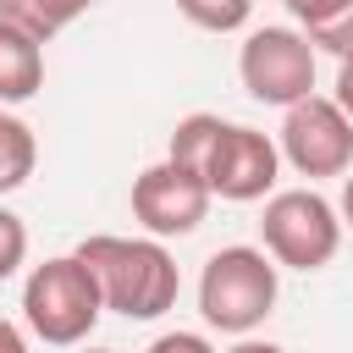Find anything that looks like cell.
Segmentation results:
<instances>
[{
    "label": "cell",
    "instance_id": "11",
    "mask_svg": "<svg viewBox=\"0 0 353 353\" xmlns=\"http://www.w3.org/2000/svg\"><path fill=\"white\" fill-rule=\"evenodd\" d=\"M88 6H94V0H0V22H11V28H22L28 39L50 44V39H55L66 22H77Z\"/></svg>",
    "mask_w": 353,
    "mask_h": 353
},
{
    "label": "cell",
    "instance_id": "19",
    "mask_svg": "<svg viewBox=\"0 0 353 353\" xmlns=\"http://www.w3.org/2000/svg\"><path fill=\"white\" fill-rule=\"evenodd\" d=\"M342 226H353V165H347V176H342Z\"/></svg>",
    "mask_w": 353,
    "mask_h": 353
},
{
    "label": "cell",
    "instance_id": "21",
    "mask_svg": "<svg viewBox=\"0 0 353 353\" xmlns=\"http://www.w3.org/2000/svg\"><path fill=\"white\" fill-rule=\"evenodd\" d=\"M88 353H110V347H88Z\"/></svg>",
    "mask_w": 353,
    "mask_h": 353
},
{
    "label": "cell",
    "instance_id": "16",
    "mask_svg": "<svg viewBox=\"0 0 353 353\" xmlns=\"http://www.w3.org/2000/svg\"><path fill=\"white\" fill-rule=\"evenodd\" d=\"M149 353H215L199 331H165V336H154L149 342Z\"/></svg>",
    "mask_w": 353,
    "mask_h": 353
},
{
    "label": "cell",
    "instance_id": "12",
    "mask_svg": "<svg viewBox=\"0 0 353 353\" xmlns=\"http://www.w3.org/2000/svg\"><path fill=\"white\" fill-rule=\"evenodd\" d=\"M39 165V138L22 116L0 110V193H17Z\"/></svg>",
    "mask_w": 353,
    "mask_h": 353
},
{
    "label": "cell",
    "instance_id": "9",
    "mask_svg": "<svg viewBox=\"0 0 353 353\" xmlns=\"http://www.w3.org/2000/svg\"><path fill=\"white\" fill-rule=\"evenodd\" d=\"M44 88V44L0 22V105H22Z\"/></svg>",
    "mask_w": 353,
    "mask_h": 353
},
{
    "label": "cell",
    "instance_id": "18",
    "mask_svg": "<svg viewBox=\"0 0 353 353\" xmlns=\"http://www.w3.org/2000/svg\"><path fill=\"white\" fill-rule=\"evenodd\" d=\"M0 353H28V336H22L11 320H0Z\"/></svg>",
    "mask_w": 353,
    "mask_h": 353
},
{
    "label": "cell",
    "instance_id": "13",
    "mask_svg": "<svg viewBox=\"0 0 353 353\" xmlns=\"http://www.w3.org/2000/svg\"><path fill=\"white\" fill-rule=\"evenodd\" d=\"M215 132H221V116H210V110H193V116H182V121H176V132H171V149H165V160L199 176V165H204V154H210V138H215Z\"/></svg>",
    "mask_w": 353,
    "mask_h": 353
},
{
    "label": "cell",
    "instance_id": "3",
    "mask_svg": "<svg viewBox=\"0 0 353 353\" xmlns=\"http://www.w3.org/2000/svg\"><path fill=\"white\" fill-rule=\"evenodd\" d=\"M270 309H276V259L248 243L215 248L199 276V314L226 336H248L254 325H265Z\"/></svg>",
    "mask_w": 353,
    "mask_h": 353
},
{
    "label": "cell",
    "instance_id": "5",
    "mask_svg": "<svg viewBox=\"0 0 353 353\" xmlns=\"http://www.w3.org/2000/svg\"><path fill=\"white\" fill-rule=\"evenodd\" d=\"M243 88L259 105H298L314 94V44L298 28H254L237 55Z\"/></svg>",
    "mask_w": 353,
    "mask_h": 353
},
{
    "label": "cell",
    "instance_id": "10",
    "mask_svg": "<svg viewBox=\"0 0 353 353\" xmlns=\"http://www.w3.org/2000/svg\"><path fill=\"white\" fill-rule=\"evenodd\" d=\"M298 22H303V39L314 50H331L336 61L353 55V0H281Z\"/></svg>",
    "mask_w": 353,
    "mask_h": 353
},
{
    "label": "cell",
    "instance_id": "15",
    "mask_svg": "<svg viewBox=\"0 0 353 353\" xmlns=\"http://www.w3.org/2000/svg\"><path fill=\"white\" fill-rule=\"evenodd\" d=\"M22 259H28V226H22V215H11V210L0 204V281L17 276Z\"/></svg>",
    "mask_w": 353,
    "mask_h": 353
},
{
    "label": "cell",
    "instance_id": "8",
    "mask_svg": "<svg viewBox=\"0 0 353 353\" xmlns=\"http://www.w3.org/2000/svg\"><path fill=\"white\" fill-rule=\"evenodd\" d=\"M132 215L143 221L149 237H188L210 215V188H204V176L160 160V165L138 171V182H132Z\"/></svg>",
    "mask_w": 353,
    "mask_h": 353
},
{
    "label": "cell",
    "instance_id": "14",
    "mask_svg": "<svg viewBox=\"0 0 353 353\" xmlns=\"http://www.w3.org/2000/svg\"><path fill=\"white\" fill-rule=\"evenodd\" d=\"M176 11L204 33H237L254 17V0H176Z\"/></svg>",
    "mask_w": 353,
    "mask_h": 353
},
{
    "label": "cell",
    "instance_id": "2",
    "mask_svg": "<svg viewBox=\"0 0 353 353\" xmlns=\"http://www.w3.org/2000/svg\"><path fill=\"white\" fill-rule=\"evenodd\" d=\"M105 314V298H99V281L88 276V265L77 254H61V259H44L33 265V276L22 281V320L39 342L50 347H77Z\"/></svg>",
    "mask_w": 353,
    "mask_h": 353
},
{
    "label": "cell",
    "instance_id": "4",
    "mask_svg": "<svg viewBox=\"0 0 353 353\" xmlns=\"http://www.w3.org/2000/svg\"><path fill=\"white\" fill-rule=\"evenodd\" d=\"M259 237H265V254L276 265H287V270H320L342 248V215H336V204L325 193L287 188V193L265 199Z\"/></svg>",
    "mask_w": 353,
    "mask_h": 353
},
{
    "label": "cell",
    "instance_id": "7",
    "mask_svg": "<svg viewBox=\"0 0 353 353\" xmlns=\"http://www.w3.org/2000/svg\"><path fill=\"white\" fill-rule=\"evenodd\" d=\"M276 154L309 182L314 176H347V165H353V121L336 110V99L309 94V99L287 105Z\"/></svg>",
    "mask_w": 353,
    "mask_h": 353
},
{
    "label": "cell",
    "instance_id": "1",
    "mask_svg": "<svg viewBox=\"0 0 353 353\" xmlns=\"http://www.w3.org/2000/svg\"><path fill=\"white\" fill-rule=\"evenodd\" d=\"M77 259L99 281L105 309H116L127 320H160L182 292L176 259L165 254L160 237H83Z\"/></svg>",
    "mask_w": 353,
    "mask_h": 353
},
{
    "label": "cell",
    "instance_id": "6",
    "mask_svg": "<svg viewBox=\"0 0 353 353\" xmlns=\"http://www.w3.org/2000/svg\"><path fill=\"white\" fill-rule=\"evenodd\" d=\"M276 171H281V154L276 143L259 132V127H243V121H221V132L210 138V154L199 165L210 199H226V204H254L276 188Z\"/></svg>",
    "mask_w": 353,
    "mask_h": 353
},
{
    "label": "cell",
    "instance_id": "17",
    "mask_svg": "<svg viewBox=\"0 0 353 353\" xmlns=\"http://www.w3.org/2000/svg\"><path fill=\"white\" fill-rule=\"evenodd\" d=\"M336 110L353 121V55H342V66H336Z\"/></svg>",
    "mask_w": 353,
    "mask_h": 353
},
{
    "label": "cell",
    "instance_id": "20",
    "mask_svg": "<svg viewBox=\"0 0 353 353\" xmlns=\"http://www.w3.org/2000/svg\"><path fill=\"white\" fill-rule=\"evenodd\" d=\"M226 353H287V347H276V342H248V336H243V342L226 347Z\"/></svg>",
    "mask_w": 353,
    "mask_h": 353
}]
</instances>
